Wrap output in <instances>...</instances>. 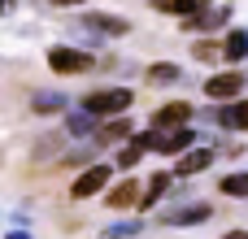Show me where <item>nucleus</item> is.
Returning a JSON list of instances; mask_svg holds the SVG:
<instances>
[{"label": "nucleus", "mask_w": 248, "mask_h": 239, "mask_svg": "<svg viewBox=\"0 0 248 239\" xmlns=\"http://www.w3.org/2000/svg\"><path fill=\"white\" fill-rule=\"evenodd\" d=\"M192 139H196V131H192V126L144 131V135H140V144H144L148 152H166V157H174V152H187V148H192Z\"/></svg>", "instance_id": "obj_1"}, {"label": "nucleus", "mask_w": 248, "mask_h": 239, "mask_svg": "<svg viewBox=\"0 0 248 239\" xmlns=\"http://www.w3.org/2000/svg\"><path fill=\"white\" fill-rule=\"evenodd\" d=\"M131 91L126 87H105V91H92V96H83V109L92 113V118H118V113H126L131 109Z\"/></svg>", "instance_id": "obj_2"}, {"label": "nucleus", "mask_w": 248, "mask_h": 239, "mask_svg": "<svg viewBox=\"0 0 248 239\" xmlns=\"http://www.w3.org/2000/svg\"><path fill=\"white\" fill-rule=\"evenodd\" d=\"M48 65H52V74H87L96 61L83 52V48H70V44H57V48H48Z\"/></svg>", "instance_id": "obj_3"}, {"label": "nucleus", "mask_w": 248, "mask_h": 239, "mask_svg": "<svg viewBox=\"0 0 248 239\" xmlns=\"http://www.w3.org/2000/svg\"><path fill=\"white\" fill-rule=\"evenodd\" d=\"M109 179H113V170H109V165H87V170H83V174L74 179L70 196H74V200H87V196L105 192V187H109Z\"/></svg>", "instance_id": "obj_4"}, {"label": "nucleus", "mask_w": 248, "mask_h": 239, "mask_svg": "<svg viewBox=\"0 0 248 239\" xmlns=\"http://www.w3.org/2000/svg\"><path fill=\"white\" fill-rule=\"evenodd\" d=\"M192 122V105L187 100H170L153 113V131H170V126H187Z\"/></svg>", "instance_id": "obj_5"}, {"label": "nucleus", "mask_w": 248, "mask_h": 239, "mask_svg": "<svg viewBox=\"0 0 248 239\" xmlns=\"http://www.w3.org/2000/svg\"><path fill=\"white\" fill-rule=\"evenodd\" d=\"M78 26L83 30H96V35H126L131 30V22L126 17H113V13H87Z\"/></svg>", "instance_id": "obj_6"}, {"label": "nucleus", "mask_w": 248, "mask_h": 239, "mask_svg": "<svg viewBox=\"0 0 248 239\" xmlns=\"http://www.w3.org/2000/svg\"><path fill=\"white\" fill-rule=\"evenodd\" d=\"M240 87H244V74L227 70V74H214V78L205 83V96H214V100H227V96H240Z\"/></svg>", "instance_id": "obj_7"}, {"label": "nucleus", "mask_w": 248, "mask_h": 239, "mask_svg": "<svg viewBox=\"0 0 248 239\" xmlns=\"http://www.w3.org/2000/svg\"><path fill=\"white\" fill-rule=\"evenodd\" d=\"M135 200H140V183H135V179H122V183L105 187V205H109V209H131Z\"/></svg>", "instance_id": "obj_8"}, {"label": "nucleus", "mask_w": 248, "mask_h": 239, "mask_svg": "<svg viewBox=\"0 0 248 239\" xmlns=\"http://www.w3.org/2000/svg\"><path fill=\"white\" fill-rule=\"evenodd\" d=\"M209 213H214L209 205H179V209H166L161 222H166V226H192V222H205Z\"/></svg>", "instance_id": "obj_9"}, {"label": "nucleus", "mask_w": 248, "mask_h": 239, "mask_svg": "<svg viewBox=\"0 0 248 239\" xmlns=\"http://www.w3.org/2000/svg\"><path fill=\"white\" fill-rule=\"evenodd\" d=\"M131 122H126V113H118V118H109L105 126H96V144H122V139H131Z\"/></svg>", "instance_id": "obj_10"}, {"label": "nucleus", "mask_w": 248, "mask_h": 239, "mask_svg": "<svg viewBox=\"0 0 248 239\" xmlns=\"http://www.w3.org/2000/svg\"><path fill=\"white\" fill-rule=\"evenodd\" d=\"M209 161H214V152H209V148L183 152V157H179V165H174V174H179V179H187V174H201V170H205Z\"/></svg>", "instance_id": "obj_11"}, {"label": "nucleus", "mask_w": 248, "mask_h": 239, "mask_svg": "<svg viewBox=\"0 0 248 239\" xmlns=\"http://www.w3.org/2000/svg\"><path fill=\"white\" fill-rule=\"evenodd\" d=\"M218 122H222L227 131H248V100H235V105L218 109Z\"/></svg>", "instance_id": "obj_12"}, {"label": "nucleus", "mask_w": 248, "mask_h": 239, "mask_svg": "<svg viewBox=\"0 0 248 239\" xmlns=\"http://www.w3.org/2000/svg\"><path fill=\"white\" fill-rule=\"evenodd\" d=\"M31 109H35V113H61V109H70V100H65L61 91H35Z\"/></svg>", "instance_id": "obj_13"}, {"label": "nucleus", "mask_w": 248, "mask_h": 239, "mask_svg": "<svg viewBox=\"0 0 248 239\" xmlns=\"http://www.w3.org/2000/svg\"><path fill=\"white\" fill-rule=\"evenodd\" d=\"M157 13H183V17H196L205 9V0H153Z\"/></svg>", "instance_id": "obj_14"}, {"label": "nucleus", "mask_w": 248, "mask_h": 239, "mask_svg": "<svg viewBox=\"0 0 248 239\" xmlns=\"http://www.w3.org/2000/svg\"><path fill=\"white\" fill-rule=\"evenodd\" d=\"M65 131H70L74 139H87V135L96 131V118H92L87 109H78V113H70V122H65Z\"/></svg>", "instance_id": "obj_15"}, {"label": "nucleus", "mask_w": 248, "mask_h": 239, "mask_svg": "<svg viewBox=\"0 0 248 239\" xmlns=\"http://www.w3.org/2000/svg\"><path fill=\"white\" fill-rule=\"evenodd\" d=\"M166 187H170V174H153V183L144 187V200H135V205H140V209H153V205L166 196Z\"/></svg>", "instance_id": "obj_16"}, {"label": "nucleus", "mask_w": 248, "mask_h": 239, "mask_svg": "<svg viewBox=\"0 0 248 239\" xmlns=\"http://www.w3.org/2000/svg\"><path fill=\"white\" fill-rule=\"evenodd\" d=\"M222 57H227V61H244L248 57V30H231V35H227Z\"/></svg>", "instance_id": "obj_17"}, {"label": "nucleus", "mask_w": 248, "mask_h": 239, "mask_svg": "<svg viewBox=\"0 0 248 239\" xmlns=\"http://www.w3.org/2000/svg\"><path fill=\"white\" fill-rule=\"evenodd\" d=\"M144 152H148V148L140 144V135H131V139H126V148L118 152V165H122V170H131V165H135V161H140Z\"/></svg>", "instance_id": "obj_18"}, {"label": "nucleus", "mask_w": 248, "mask_h": 239, "mask_svg": "<svg viewBox=\"0 0 248 239\" xmlns=\"http://www.w3.org/2000/svg\"><path fill=\"white\" fill-rule=\"evenodd\" d=\"M227 17H231V9H214L209 17H187V30H192V26H196V30H214V26H222Z\"/></svg>", "instance_id": "obj_19"}, {"label": "nucleus", "mask_w": 248, "mask_h": 239, "mask_svg": "<svg viewBox=\"0 0 248 239\" xmlns=\"http://www.w3.org/2000/svg\"><path fill=\"white\" fill-rule=\"evenodd\" d=\"M222 192H227V196L248 200V174H227V179H222Z\"/></svg>", "instance_id": "obj_20"}, {"label": "nucleus", "mask_w": 248, "mask_h": 239, "mask_svg": "<svg viewBox=\"0 0 248 239\" xmlns=\"http://www.w3.org/2000/svg\"><path fill=\"white\" fill-rule=\"evenodd\" d=\"M179 65H148V83H174Z\"/></svg>", "instance_id": "obj_21"}, {"label": "nucleus", "mask_w": 248, "mask_h": 239, "mask_svg": "<svg viewBox=\"0 0 248 239\" xmlns=\"http://www.w3.org/2000/svg\"><path fill=\"white\" fill-rule=\"evenodd\" d=\"M105 235L109 239H131V235H140V222H118V226H109Z\"/></svg>", "instance_id": "obj_22"}, {"label": "nucleus", "mask_w": 248, "mask_h": 239, "mask_svg": "<svg viewBox=\"0 0 248 239\" xmlns=\"http://www.w3.org/2000/svg\"><path fill=\"white\" fill-rule=\"evenodd\" d=\"M222 239H248V231H227Z\"/></svg>", "instance_id": "obj_23"}, {"label": "nucleus", "mask_w": 248, "mask_h": 239, "mask_svg": "<svg viewBox=\"0 0 248 239\" xmlns=\"http://www.w3.org/2000/svg\"><path fill=\"white\" fill-rule=\"evenodd\" d=\"M52 4H61V9H70V4H87V0H52Z\"/></svg>", "instance_id": "obj_24"}, {"label": "nucleus", "mask_w": 248, "mask_h": 239, "mask_svg": "<svg viewBox=\"0 0 248 239\" xmlns=\"http://www.w3.org/2000/svg\"><path fill=\"white\" fill-rule=\"evenodd\" d=\"M4 239H31V235H26V231H9Z\"/></svg>", "instance_id": "obj_25"}, {"label": "nucleus", "mask_w": 248, "mask_h": 239, "mask_svg": "<svg viewBox=\"0 0 248 239\" xmlns=\"http://www.w3.org/2000/svg\"><path fill=\"white\" fill-rule=\"evenodd\" d=\"M0 4H4V0H0Z\"/></svg>", "instance_id": "obj_26"}]
</instances>
